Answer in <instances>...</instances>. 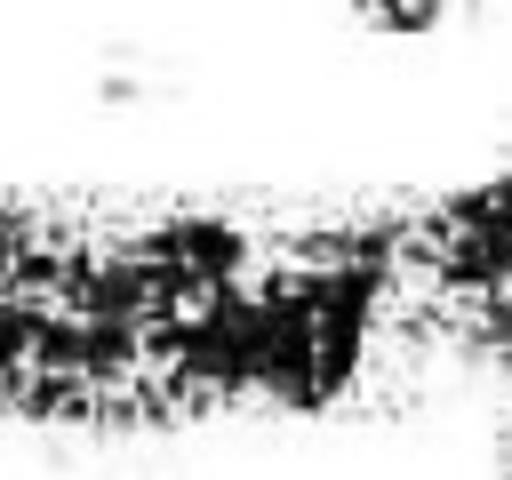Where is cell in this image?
<instances>
[{
    "instance_id": "6da1fadb",
    "label": "cell",
    "mask_w": 512,
    "mask_h": 480,
    "mask_svg": "<svg viewBox=\"0 0 512 480\" xmlns=\"http://www.w3.org/2000/svg\"><path fill=\"white\" fill-rule=\"evenodd\" d=\"M336 8H344V24H352L360 40L424 48V40H440L448 24H464L480 0H336Z\"/></svg>"
}]
</instances>
